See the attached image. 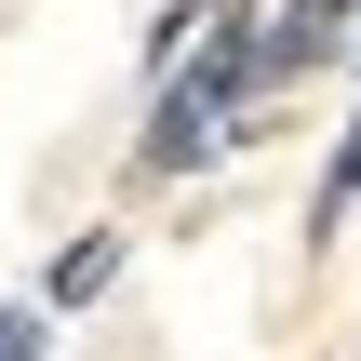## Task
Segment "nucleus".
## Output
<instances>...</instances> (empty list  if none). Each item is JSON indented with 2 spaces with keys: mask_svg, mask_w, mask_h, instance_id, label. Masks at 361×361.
<instances>
[{
  "mask_svg": "<svg viewBox=\"0 0 361 361\" xmlns=\"http://www.w3.org/2000/svg\"><path fill=\"white\" fill-rule=\"evenodd\" d=\"M361 214V107H348V134H335V161H322V188H308V241H335Z\"/></svg>",
  "mask_w": 361,
  "mask_h": 361,
  "instance_id": "obj_2",
  "label": "nucleus"
},
{
  "mask_svg": "<svg viewBox=\"0 0 361 361\" xmlns=\"http://www.w3.org/2000/svg\"><path fill=\"white\" fill-rule=\"evenodd\" d=\"M0 361H54V308H40V295L0 308Z\"/></svg>",
  "mask_w": 361,
  "mask_h": 361,
  "instance_id": "obj_3",
  "label": "nucleus"
},
{
  "mask_svg": "<svg viewBox=\"0 0 361 361\" xmlns=\"http://www.w3.org/2000/svg\"><path fill=\"white\" fill-rule=\"evenodd\" d=\"M121 268H134V228H80V241L40 268V308H54V322H80V308H107V295H121Z\"/></svg>",
  "mask_w": 361,
  "mask_h": 361,
  "instance_id": "obj_1",
  "label": "nucleus"
}]
</instances>
